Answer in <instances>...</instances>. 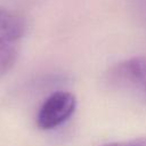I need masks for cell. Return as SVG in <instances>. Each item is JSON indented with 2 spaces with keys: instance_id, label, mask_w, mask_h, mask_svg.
<instances>
[{
  "instance_id": "obj_2",
  "label": "cell",
  "mask_w": 146,
  "mask_h": 146,
  "mask_svg": "<svg viewBox=\"0 0 146 146\" xmlns=\"http://www.w3.org/2000/svg\"><path fill=\"white\" fill-rule=\"evenodd\" d=\"M107 82L146 100V56L131 57L112 66L107 73Z\"/></svg>"
},
{
  "instance_id": "obj_3",
  "label": "cell",
  "mask_w": 146,
  "mask_h": 146,
  "mask_svg": "<svg viewBox=\"0 0 146 146\" xmlns=\"http://www.w3.org/2000/svg\"><path fill=\"white\" fill-rule=\"evenodd\" d=\"M75 96L68 91L51 94L41 105L36 115V124L42 130L54 129L64 123L75 111Z\"/></svg>"
},
{
  "instance_id": "obj_1",
  "label": "cell",
  "mask_w": 146,
  "mask_h": 146,
  "mask_svg": "<svg viewBox=\"0 0 146 146\" xmlns=\"http://www.w3.org/2000/svg\"><path fill=\"white\" fill-rule=\"evenodd\" d=\"M25 32V18L17 11L0 6V78L15 65Z\"/></svg>"
},
{
  "instance_id": "obj_4",
  "label": "cell",
  "mask_w": 146,
  "mask_h": 146,
  "mask_svg": "<svg viewBox=\"0 0 146 146\" xmlns=\"http://www.w3.org/2000/svg\"><path fill=\"white\" fill-rule=\"evenodd\" d=\"M102 146H146V137L136 138L131 140H124V141H114L104 144Z\"/></svg>"
}]
</instances>
